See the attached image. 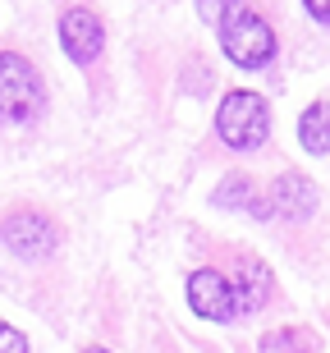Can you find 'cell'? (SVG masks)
Returning <instances> with one entry per match:
<instances>
[{
    "label": "cell",
    "mask_w": 330,
    "mask_h": 353,
    "mask_svg": "<svg viewBox=\"0 0 330 353\" xmlns=\"http://www.w3.org/2000/svg\"><path fill=\"white\" fill-rule=\"evenodd\" d=\"M0 353H28V335L14 330L10 321H0Z\"/></svg>",
    "instance_id": "cell-12"
},
{
    "label": "cell",
    "mask_w": 330,
    "mask_h": 353,
    "mask_svg": "<svg viewBox=\"0 0 330 353\" xmlns=\"http://www.w3.org/2000/svg\"><path fill=\"white\" fill-rule=\"evenodd\" d=\"M60 46H65V55L74 65H92L96 55H101V46H106V28L96 19V10L69 5V10L60 14Z\"/></svg>",
    "instance_id": "cell-6"
},
{
    "label": "cell",
    "mask_w": 330,
    "mask_h": 353,
    "mask_svg": "<svg viewBox=\"0 0 330 353\" xmlns=\"http://www.w3.org/2000/svg\"><path fill=\"white\" fill-rule=\"evenodd\" d=\"M87 353H110V349H101V344H96V349H87Z\"/></svg>",
    "instance_id": "cell-15"
},
{
    "label": "cell",
    "mask_w": 330,
    "mask_h": 353,
    "mask_svg": "<svg viewBox=\"0 0 330 353\" xmlns=\"http://www.w3.org/2000/svg\"><path fill=\"white\" fill-rule=\"evenodd\" d=\"M216 207H234V211H252V216H271V202L257 197V183L248 174H229L216 188Z\"/></svg>",
    "instance_id": "cell-9"
},
{
    "label": "cell",
    "mask_w": 330,
    "mask_h": 353,
    "mask_svg": "<svg viewBox=\"0 0 330 353\" xmlns=\"http://www.w3.org/2000/svg\"><path fill=\"white\" fill-rule=\"evenodd\" d=\"M198 5H202V19H212V23H216V19L225 14V5H234V0H198Z\"/></svg>",
    "instance_id": "cell-14"
},
{
    "label": "cell",
    "mask_w": 330,
    "mask_h": 353,
    "mask_svg": "<svg viewBox=\"0 0 330 353\" xmlns=\"http://www.w3.org/2000/svg\"><path fill=\"white\" fill-rule=\"evenodd\" d=\"M216 133L225 147L252 152L271 138V105L257 92H225V101L216 105Z\"/></svg>",
    "instance_id": "cell-3"
},
{
    "label": "cell",
    "mask_w": 330,
    "mask_h": 353,
    "mask_svg": "<svg viewBox=\"0 0 330 353\" xmlns=\"http://www.w3.org/2000/svg\"><path fill=\"white\" fill-rule=\"evenodd\" d=\"M229 285H234L238 312H262V307H271V299H276V280H271L266 262H262V257H252V252H238Z\"/></svg>",
    "instance_id": "cell-7"
},
{
    "label": "cell",
    "mask_w": 330,
    "mask_h": 353,
    "mask_svg": "<svg viewBox=\"0 0 330 353\" xmlns=\"http://www.w3.org/2000/svg\"><path fill=\"white\" fill-rule=\"evenodd\" d=\"M298 143L312 157H330V101H312L298 119Z\"/></svg>",
    "instance_id": "cell-10"
},
{
    "label": "cell",
    "mask_w": 330,
    "mask_h": 353,
    "mask_svg": "<svg viewBox=\"0 0 330 353\" xmlns=\"http://www.w3.org/2000/svg\"><path fill=\"white\" fill-rule=\"evenodd\" d=\"M266 202H271V216H280V221H307L312 211H317V183L307 179V174L289 170V174H280L276 183H271V193H266Z\"/></svg>",
    "instance_id": "cell-8"
},
{
    "label": "cell",
    "mask_w": 330,
    "mask_h": 353,
    "mask_svg": "<svg viewBox=\"0 0 330 353\" xmlns=\"http://www.w3.org/2000/svg\"><path fill=\"white\" fill-rule=\"evenodd\" d=\"M46 110V83L19 51H0V124H32Z\"/></svg>",
    "instance_id": "cell-2"
},
{
    "label": "cell",
    "mask_w": 330,
    "mask_h": 353,
    "mask_svg": "<svg viewBox=\"0 0 330 353\" xmlns=\"http://www.w3.org/2000/svg\"><path fill=\"white\" fill-rule=\"evenodd\" d=\"M0 243L19 257V262H46L60 243V230H55L51 216H41V211H14L5 216L0 225Z\"/></svg>",
    "instance_id": "cell-4"
},
{
    "label": "cell",
    "mask_w": 330,
    "mask_h": 353,
    "mask_svg": "<svg viewBox=\"0 0 330 353\" xmlns=\"http://www.w3.org/2000/svg\"><path fill=\"white\" fill-rule=\"evenodd\" d=\"M303 10L317 19V23H326L330 28V0H303Z\"/></svg>",
    "instance_id": "cell-13"
},
{
    "label": "cell",
    "mask_w": 330,
    "mask_h": 353,
    "mask_svg": "<svg viewBox=\"0 0 330 353\" xmlns=\"http://www.w3.org/2000/svg\"><path fill=\"white\" fill-rule=\"evenodd\" d=\"M188 307L202 316V321H234L238 316V299L229 275L216 271V266H198L188 275Z\"/></svg>",
    "instance_id": "cell-5"
},
{
    "label": "cell",
    "mask_w": 330,
    "mask_h": 353,
    "mask_svg": "<svg viewBox=\"0 0 330 353\" xmlns=\"http://www.w3.org/2000/svg\"><path fill=\"white\" fill-rule=\"evenodd\" d=\"M216 32H220L225 55H229L238 69H266L276 60V28L266 23L248 0L225 5V14L216 19Z\"/></svg>",
    "instance_id": "cell-1"
},
{
    "label": "cell",
    "mask_w": 330,
    "mask_h": 353,
    "mask_svg": "<svg viewBox=\"0 0 330 353\" xmlns=\"http://www.w3.org/2000/svg\"><path fill=\"white\" fill-rule=\"evenodd\" d=\"M262 353H312V335L298 326H285V330H271V335H262V344H257Z\"/></svg>",
    "instance_id": "cell-11"
}]
</instances>
